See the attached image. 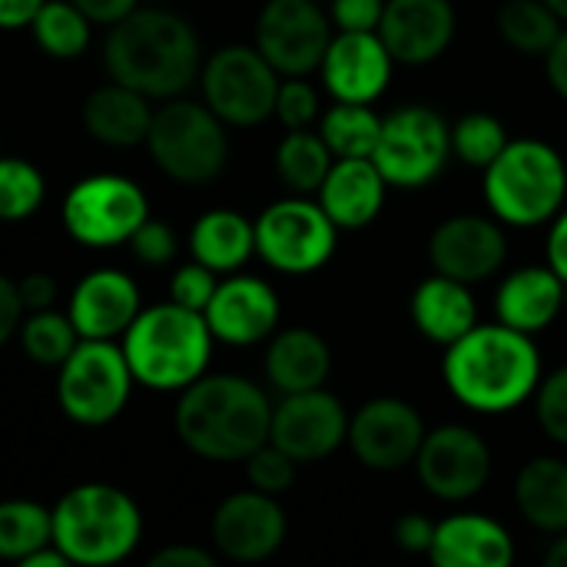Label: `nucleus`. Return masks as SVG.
<instances>
[{
    "label": "nucleus",
    "instance_id": "c85d7f7f",
    "mask_svg": "<svg viewBox=\"0 0 567 567\" xmlns=\"http://www.w3.org/2000/svg\"><path fill=\"white\" fill-rule=\"evenodd\" d=\"M515 505L528 525L545 535L567 532V462L542 455L532 458L515 482Z\"/></svg>",
    "mask_w": 567,
    "mask_h": 567
},
{
    "label": "nucleus",
    "instance_id": "a878e982",
    "mask_svg": "<svg viewBox=\"0 0 567 567\" xmlns=\"http://www.w3.org/2000/svg\"><path fill=\"white\" fill-rule=\"evenodd\" d=\"M567 282L551 269V266H528V269H518L512 272L502 289H498V299H495V312H498V322L518 329V332H545L561 306H565Z\"/></svg>",
    "mask_w": 567,
    "mask_h": 567
},
{
    "label": "nucleus",
    "instance_id": "7c9ffc66",
    "mask_svg": "<svg viewBox=\"0 0 567 567\" xmlns=\"http://www.w3.org/2000/svg\"><path fill=\"white\" fill-rule=\"evenodd\" d=\"M332 166H336V153L329 150L322 133H312V130H289L276 150L279 179L296 193L322 189Z\"/></svg>",
    "mask_w": 567,
    "mask_h": 567
},
{
    "label": "nucleus",
    "instance_id": "c03bdc74",
    "mask_svg": "<svg viewBox=\"0 0 567 567\" xmlns=\"http://www.w3.org/2000/svg\"><path fill=\"white\" fill-rule=\"evenodd\" d=\"M389 0H332V23L339 30H379Z\"/></svg>",
    "mask_w": 567,
    "mask_h": 567
},
{
    "label": "nucleus",
    "instance_id": "1a4fd4ad",
    "mask_svg": "<svg viewBox=\"0 0 567 567\" xmlns=\"http://www.w3.org/2000/svg\"><path fill=\"white\" fill-rule=\"evenodd\" d=\"M203 103L226 126H259L276 113L282 73L259 53V47H223L199 73Z\"/></svg>",
    "mask_w": 567,
    "mask_h": 567
},
{
    "label": "nucleus",
    "instance_id": "5701e85b",
    "mask_svg": "<svg viewBox=\"0 0 567 567\" xmlns=\"http://www.w3.org/2000/svg\"><path fill=\"white\" fill-rule=\"evenodd\" d=\"M385 189L389 179L382 176L379 163L372 156H352L336 159L319 189V203L339 229H365L382 213Z\"/></svg>",
    "mask_w": 567,
    "mask_h": 567
},
{
    "label": "nucleus",
    "instance_id": "37998d69",
    "mask_svg": "<svg viewBox=\"0 0 567 567\" xmlns=\"http://www.w3.org/2000/svg\"><path fill=\"white\" fill-rule=\"evenodd\" d=\"M130 249H133V256H136L143 266H166V262L176 259L179 239H176V233H173L169 223H163V219H146V223L133 233Z\"/></svg>",
    "mask_w": 567,
    "mask_h": 567
},
{
    "label": "nucleus",
    "instance_id": "5fc2aeb1",
    "mask_svg": "<svg viewBox=\"0 0 567 567\" xmlns=\"http://www.w3.org/2000/svg\"><path fill=\"white\" fill-rule=\"evenodd\" d=\"M73 561L56 548V545H47V548H40V551H33V555H27L20 567H70Z\"/></svg>",
    "mask_w": 567,
    "mask_h": 567
},
{
    "label": "nucleus",
    "instance_id": "7ed1b4c3",
    "mask_svg": "<svg viewBox=\"0 0 567 567\" xmlns=\"http://www.w3.org/2000/svg\"><path fill=\"white\" fill-rule=\"evenodd\" d=\"M173 429L206 462H246L272 435V405L243 375H203L183 389Z\"/></svg>",
    "mask_w": 567,
    "mask_h": 567
},
{
    "label": "nucleus",
    "instance_id": "c9c22d12",
    "mask_svg": "<svg viewBox=\"0 0 567 567\" xmlns=\"http://www.w3.org/2000/svg\"><path fill=\"white\" fill-rule=\"evenodd\" d=\"M90 23L93 20L73 0H47L30 27L43 53L70 60L90 47Z\"/></svg>",
    "mask_w": 567,
    "mask_h": 567
},
{
    "label": "nucleus",
    "instance_id": "9d476101",
    "mask_svg": "<svg viewBox=\"0 0 567 567\" xmlns=\"http://www.w3.org/2000/svg\"><path fill=\"white\" fill-rule=\"evenodd\" d=\"M452 153V126L445 116L432 106L409 103L382 120V136L372 159L389 186L419 189L442 176Z\"/></svg>",
    "mask_w": 567,
    "mask_h": 567
},
{
    "label": "nucleus",
    "instance_id": "a19ab883",
    "mask_svg": "<svg viewBox=\"0 0 567 567\" xmlns=\"http://www.w3.org/2000/svg\"><path fill=\"white\" fill-rule=\"evenodd\" d=\"M276 116L286 130H309L319 120V93L306 76H282Z\"/></svg>",
    "mask_w": 567,
    "mask_h": 567
},
{
    "label": "nucleus",
    "instance_id": "72a5a7b5",
    "mask_svg": "<svg viewBox=\"0 0 567 567\" xmlns=\"http://www.w3.org/2000/svg\"><path fill=\"white\" fill-rule=\"evenodd\" d=\"M17 339H20V349L27 352V359L37 365H47V369H60L73 355V349L83 342L70 312H53V309L27 312Z\"/></svg>",
    "mask_w": 567,
    "mask_h": 567
},
{
    "label": "nucleus",
    "instance_id": "6e6d98bb",
    "mask_svg": "<svg viewBox=\"0 0 567 567\" xmlns=\"http://www.w3.org/2000/svg\"><path fill=\"white\" fill-rule=\"evenodd\" d=\"M545 565H548V567H567V532L555 535V542L548 545Z\"/></svg>",
    "mask_w": 567,
    "mask_h": 567
},
{
    "label": "nucleus",
    "instance_id": "412c9836",
    "mask_svg": "<svg viewBox=\"0 0 567 567\" xmlns=\"http://www.w3.org/2000/svg\"><path fill=\"white\" fill-rule=\"evenodd\" d=\"M203 316L219 342L256 346L266 342L279 326V296L262 279L233 276L216 286V296Z\"/></svg>",
    "mask_w": 567,
    "mask_h": 567
},
{
    "label": "nucleus",
    "instance_id": "4c0bfd02",
    "mask_svg": "<svg viewBox=\"0 0 567 567\" xmlns=\"http://www.w3.org/2000/svg\"><path fill=\"white\" fill-rule=\"evenodd\" d=\"M43 176L33 163L7 156L0 163V216L7 223H20L33 216L43 203Z\"/></svg>",
    "mask_w": 567,
    "mask_h": 567
},
{
    "label": "nucleus",
    "instance_id": "dca6fc26",
    "mask_svg": "<svg viewBox=\"0 0 567 567\" xmlns=\"http://www.w3.org/2000/svg\"><path fill=\"white\" fill-rule=\"evenodd\" d=\"M349 415L342 402L326 389H309L296 395H282L272 409V435L282 452H289L299 465L329 458L349 439Z\"/></svg>",
    "mask_w": 567,
    "mask_h": 567
},
{
    "label": "nucleus",
    "instance_id": "bb28decb",
    "mask_svg": "<svg viewBox=\"0 0 567 567\" xmlns=\"http://www.w3.org/2000/svg\"><path fill=\"white\" fill-rule=\"evenodd\" d=\"M412 322L435 346H455L478 326V309L468 282L435 272L412 292Z\"/></svg>",
    "mask_w": 567,
    "mask_h": 567
},
{
    "label": "nucleus",
    "instance_id": "58836bf2",
    "mask_svg": "<svg viewBox=\"0 0 567 567\" xmlns=\"http://www.w3.org/2000/svg\"><path fill=\"white\" fill-rule=\"evenodd\" d=\"M296 458L289 452H282L276 442H266L262 449H256L249 458H246V475H249V485L266 492V495H286L292 485H296Z\"/></svg>",
    "mask_w": 567,
    "mask_h": 567
},
{
    "label": "nucleus",
    "instance_id": "9b49d317",
    "mask_svg": "<svg viewBox=\"0 0 567 567\" xmlns=\"http://www.w3.org/2000/svg\"><path fill=\"white\" fill-rule=\"evenodd\" d=\"M336 239L339 226L322 203H309L302 196L279 199L256 219V256L289 276L322 269L336 252Z\"/></svg>",
    "mask_w": 567,
    "mask_h": 567
},
{
    "label": "nucleus",
    "instance_id": "8fccbe9b",
    "mask_svg": "<svg viewBox=\"0 0 567 567\" xmlns=\"http://www.w3.org/2000/svg\"><path fill=\"white\" fill-rule=\"evenodd\" d=\"M93 23H103V27H113L120 23L123 17H130L136 10L140 0H73Z\"/></svg>",
    "mask_w": 567,
    "mask_h": 567
},
{
    "label": "nucleus",
    "instance_id": "de8ad7c7",
    "mask_svg": "<svg viewBox=\"0 0 567 567\" xmlns=\"http://www.w3.org/2000/svg\"><path fill=\"white\" fill-rule=\"evenodd\" d=\"M17 286H20V296H23L27 312L53 309V302H56V282L47 272H27Z\"/></svg>",
    "mask_w": 567,
    "mask_h": 567
},
{
    "label": "nucleus",
    "instance_id": "09e8293b",
    "mask_svg": "<svg viewBox=\"0 0 567 567\" xmlns=\"http://www.w3.org/2000/svg\"><path fill=\"white\" fill-rule=\"evenodd\" d=\"M150 567H216L213 555L193 545H169L150 558Z\"/></svg>",
    "mask_w": 567,
    "mask_h": 567
},
{
    "label": "nucleus",
    "instance_id": "f704fd0d",
    "mask_svg": "<svg viewBox=\"0 0 567 567\" xmlns=\"http://www.w3.org/2000/svg\"><path fill=\"white\" fill-rule=\"evenodd\" d=\"M47 545H53V512L27 498L0 505V555L7 561L20 565Z\"/></svg>",
    "mask_w": 567,
    "mask_h": 567
},
{
    "label": "nucleus",
    "instance_id": "aec40b11",
    "mask_svg": "<svg viewBox=\"0 0 567 567\" xmlns=\"http://www.w3.org/2000/svg\"><path fill=\"white\" fill-rule=\"evenodd\" d=\"M379 33L395 63L425 66L452 47L455 7L452 0H389Z\"/></svg>",
    "mask_w": 567,
    "mask_h": 567
},
{
    "label": "nucleus",
    "instance_id": "ddd939ff",
    "mask_svg": "<svg viewBox=\"0 0 567 567\" xmlns=\"http://www.w3.org/2000/svg\"><path fill=\"white\" fill-rule=\"evenodd\" d=\"M332 43V17L319 0H269L256 17V47L282 76L322 70Z\"/></svg>",
    "mask_w": 567,
    "mask_h": 567
},
{
    "label": "nucleus",
    "instance_id": "b1692460",
    "mask_svg": "<svg viewBox=\"0 0 567 567\" xmlns=\"http://www.w3.org/2000/svg\"><path fill=\"white\" fill-rule=\"evenodd\" d=\"M153 116L156 113L150 110V96L116 80H110L106 86H96L83 100L86 133L110 150H130L140 143L146 146Z\"/></svg>",
    "mask_w": 567,
    "mask_h": 567
},
{
    "label": "nucleus",
    "instance_id": "13d9d810",
    "mask_svg": "<svg viewBox=\"0 0 567 567\" xmlns=\"http://www.w3.org/2000/svg\"><path fill=\"white\" fill-rule=\"evenodd\" d=\"M319 3H322V0H319Z\"/></svg>",
    "mask_w": 567,
    "mask_h": 567
},
{
    "label": "nucleus",
    "instance_id": "473e14b6",
    "mask_svg": "<svg viewBox=\"0 0 567 567\" xmlns=\"http://www.w3.org/2000/svg\"><path fill=\"white\" fill-rule=\"evenodd\" d=\"M382 120L372 113V103H339L322 116L319 133L336 153V159H352V156H375L379 136H382Z\"/></svg>",
    "mask_w": 567,
    "mask_h": 567
},
{
    "label": "nucleus",
    "instance_id": "393cba45",
    "mask_svg": "<svg viewBox=\"0 0 567 567\" xmlns=\"http://www.w3.org/2000/svg\"><path fill=\"white\" fill-rule=\"evenodd\" d=\"M429 558L439 567H512L515 542L488 515H452L439 525Z\"/></svg>",
    "mask_w": 567,
    "mask_h": 567
},
{
    "label": "nucleus",
    "instance_id": "f8f14e48",
    "mask_svg": "<svg viewBox=\"0 0 567 567\" xmlns=\"http://www.w3.org/2000/svg\"><path fill=\"white\" fill-rule=\"evenodd\" d=\"M150 219L146 193L126 176H86L63 199V226L83 246H120Z\"/></svg>",
    "mask_w": 567,
    "mask_h": 567
},
{
    "label": "nucleus",
    "instance_id": "a211bd4d",
    "mask_svg": "<svg viewBox=\"0 0 567 567\" xmlns=\"http://www.w3.org/2000/svg\"><path fill=\"white\" fill-rule=\"evenodd\" d=\"M508 256L505 229L475 213H462L445 219L429 239V262L435 272L458 279V282H485L492 279Z\"/></svg>",
    "mask_w": 567,
    "mask_h": 567
},
{
    "label": "nucleus",
    "instance_id": "2eb2a0df",
    "mask_svg": "<svg viewBox=\"0 0 567 567\" xmlns=\"http://www.w3.org/2000/svg\"><path fill=\"white\" fill-rule=\"evenodd\" d=\"M425 422L415 405L402 399H372L349 422L352 455L372 472H399L415 465L425 442Z\"/></svg>",
    "mask_w": 567,
    "mask_h": 567
},
{
    "label": "nucleus",
    "instance_id": "603ef678",
    "mask_svg": "<svg viewBox=\"0 0 567 567\" xmlns=\"http://www.w3.org/2000/svg\"><path fill=\"white\" fill-rule=\"evenodd\" d=\"M47 0H0V23L7 30H17V27H27L33 23V17L40 13Z\"/></svg>",
    "mask_w": 567,
    "mask_h": 567
},
{
    "label": "nucleus",
    "instance_id": "c756f323",
    "mask_svg": "<svg viewBox=\"0 0 567 567\" xmlns=\"http://www.w3.org/2000/svg\"><path fill=\"white\" fill-rule=\"evenodd\" d=\"M189 249L213 272H236L256 252V223L236 209H209L193 223Z\"/></svg>",
    "mask_w": 567,
    "mask_h": 567
},
{
    "label": "nucleus",
    "instance_id": "6ab92c4d",
    "mask_svg": "<svg viewBox=\"0 0 567 567\" xmlns=\"http://www.w3.org/2000/svg\"><path fill=\"white\" fill-rule=\"evenodd\" d=\"M395 56L379 30H339L322 60V83L339 103H375L392 80Z\"/></svg>",
    "mask_w": 567,
    "mask_h": 567
},
{
    "label": "nucleus",
    "instance_id": "4be33fe9",
    "mask_svg": "<svg viewBox=\"0 0 567 567\" xmlns=\"http://www.w3.org/2000/svg\"><path fill=\"white\" fill-rule=\"evenodd\" d=\"M80 339H116L136 322L140 289L120 269H96L83 276L66 306Z\"/></svg>",
    "mask_w": 567,
    "mask_h": 567
},
{
    "label": "nucleus",
    "instance_id": "4468645a",
    "mask_svg": "<svg viewBox=\"0 0 567 567\" xmlns=\"http://www.w3.org/2000/svg\"><path fill=\"white\" fill-rule=\"evenodd\" d=\"M415 472L439 502H468L492 478V452L468 425H442L425 435Z\"/></svg>",
    "mask_w": 567,
    "mask_h": 567
},
{
    "label": "nucleus",
    "instance_id": "864d4df0",
    "mask_svg": "<svg viewBox=\"0 0 567 567\" xmlns=\"http://www.w3.org/2000/svg\"><path fill=\"white\" fill-rule=\"evenodd\" d=\"M548 266L567 282V209L548 233Z\"/></svg>",
    "mask_w": 567,
    "mask_h": 567
},
{
    "label": "nucleus",
    "instance_id": "2f4dec72",
    "mask_svg": "<svg viewBox=\"0 0 567 567\" xmlns=\"http://www.w3.org/2000/svg\"><path fill=\"white\" fill-rule=\"evenodd\" d=\"M498 37L518 53H548L561 37V17L545 0H505L498 10Z\"/></svg>",
    "mask_w": 567,
    "mask_h": 567
},
{
    "label": "nucleus",
    "instance_id": "f03ea898",
    "mask_svg": "<svg viewBox=\"0 0 567 567\" xmlns=\"http://www.w3.org/2000/svg\"><path fill=\"white\" fill-rule=\"evenodd\" d=\"M442 375L449 392L482 415H502L528 402L542 385V355L528 332L505 322L475 326L449 346Z\"/></svg>",
    "mask_w": 567,
    "mask_h": 567
},
{
    "label": "nucleus",
    "instance_id": "0eeeda50",
    "mask_svg": "<svg viewBox=\"0 0 567 567\" xmlns=\"http://www.w3.org/2000/svg\"><path fill=\"white\" fill-rule=\"evenodd\" d=\"M146 150L169 179L186 186L213 183L229 163L226 123L206 103L183 96H173L156 110Z\"/></svg>",
    "mask_w": 567,
    "mask_h": 567
},
{
    "label": "nucleus",
    "instance_id": "3c124183",
    "mask_svg": "<svg viewBox=\"0 0 567 567\" xmlns=\"http://www.w3.org/2000/svg\"><path fill=\"white\" fill-rule=\"evenodd\" d=\"M545 73H548L551 90L567 100V30H561L558 43L545 53Z\"/></svg>",
    "mask_w": 567,
    "mask_h": 567
},
{
    "label": "nucleus",
    "instance_id": "4d7b16f0",
    "mask_svg": "<svg viewBox=\"0 0 567 567\" xmlns=\"http://www.w3.org/2000/svg\"><path fill=\"white\" fill-rule=\"evenodd\" d=\"M545 3H548V7H551V10H555V13H558V17L567 23V0H545Z\"/></svg>",
    "mask_w": 567,
    "mask_h": 567
},
{
    "label": "nucleus",
    "instance_id": "a18cd8bd",
    "mask_svg": "<svg viewBox=\"0 0 567 567\" xmlns=\"http://www.w3.org/2000/svg\"><path fill=\"white\" fill-rule=\"evenodd\" d=\"M435 532H439V525H432V522H429L425 515H419V512H409V515H402V518L395 522L392 538H395V545H399L402 551H409V555H429L432 545H435Z\"/></svg>",
    "mask_w": 567,
    "mask_h": 567
},
{
    "label": "nucleus",
    "instance_id": "6e6552de",
    "mask_svg": "<svg viewBox=\"0 0 567 567\" xmlns=\"http://www.w3.org/2000/svg\"><path fill=\"white\" fill-rule=\"evenodd\" d=\"M133 382L123 346H113V339H83L60 365L56 399L70 422L100 429L126 409Z\"/></svg>",
    "mask_w": 567,
    "mask_h": 567
},
{
    "label": "nucleus",
    "instance_id": "39448f33",
    "mask_svg": "<svg viewBox=\"0 0 567 567\" xmlns=\"http://www.w3.org/2000/svg\"><path fill=\"white\" fill-rule=\"evenodd\" d=\"M143 538V515L136 502L103 482L70 488L53 508V545L83 567L123 561Z\"/></svg>",
    "mask_w": 567,
    "mask_h": 567
},
{
    "label": "nucleus",
    "instance_id": "ea45409f",
    "mask_svg": "<svg viewBox=\"0 0 567 567\" xmlns=\"http://www.w3.org/2000/svg\"><path fill=\"white\" fill-rule=\"evenodd\" d=\"M535 412L545 435L567 449V365L542 379L535 392Z\"/></svg>",
    "mask_w": 567,
    "mask_h": 567
},
{
    "label": "nucleus",
    "instance_id": "f3484780",
    "mask_svg": "<svg viewBox=\"0 0 567 567\" xmlns=\"http://www.w3.org/2000/svg\"><path fill=\"white\" fill-rule=\"evenodd\" d=\"M213 545L223 558L239 565H256L272 558L286 542V512L276 495L259 488L229 495L213 512Z\"/></svg>",
    "mask_w": 567,
    "mask_h": 567
},
{
    "label": "nucleus",
    "instance_id": "423d86ee",
    "mask_svg": "<svg viewBox=\"0 0 567 567\" xmlns=\"http://www.w3.org/2000/svg\"><path fill=\"white\" fill-rule=\"evenodd\" d=\"M565 196V159L545 140H512L485 169V199L498 223L542 226L561 213Z\"/></svg>",
    "mask_w": 567,
    "mask_h": 567
},
{
    "label": "nucleus",
    "instance_id": "79ce46f5",
    "mask_svg": "<svg viewBox=\"0 0 567 567\" xmlns=\"http://www.w3.org/2000/svg\"><path fill=\"white\" fill-rule=\"evenodd\" d=\"M216 272L203 262H189V266H179L169 279V299L176 306H186L193 312H206V306L213 302L216 296Z\"/></svg>",
    "mask_w": 567,
    "mask_h": 567
},
{
    "label": "nucleus",
    "instance_id": "f257e3e1",
    "mask_svg": "<svg viewBox=\"0 0 567 567\" xmlns=\"http://www.w3.org/2000/svg\"><path fill=\"white\" fill-rule=\"evenodd\" d=\"M103 63L110 80L146 93L150 100H173L203 73L206 60L186 17L136 7L110 27Z\"/></svg>",
    "mask_w": 567,
    "mask_h": 567
},
{
    "label": "nucleus",
    "instance_id": "cd10ccee",
    "mask_svg": "<svg viewBox=\"0 0 567 567\" xmlns=\"http://www.w3.org/2000/svg\"><path fill=\"white\" fill-rule=\"evenodd\" d=\"M332 372V352L322 336L312 329H286L272 336L266 349V379L276 392L296 395L309 389H322Z\"/></svg>",
    "mask_w": 567,
    "mask_h": 567
},
{
    "label": "nucleus",
    "instance_id": "20e7f679",
    "mask_svg": "<svg viewBox=\"0 0 567 567\" xmlns=\"http://www.w3.org/2000/svg\"><path fill=\"white\" fill-rule=\"evenodd\" d=\"M213 329L203 312L176 306L173 299L143 309L123 336V352L133 379L153 392H183L206 375Z\"/></svg>",
    "mask_w": 567,
    "mask_h": 567
},
{
    "label": "nucleus",
    "instance_id": "e433bc0d",
    "mask_svg": "<svg viewBox=\"0 0 567 567\" xmlns=\"http://www.w3.org/2000/svg\"><path fill=\"white\" fill-rule=\"evenodd\" d=\"M508 133L505 123L492 113H465L455 126H452V150L465 166L475 169H488L508 146Z\"/></svg>",
    "mask_w": 567,
    "mask_h": 567
},
{
    "label": "nucleus",
    "instance_id": "49530a36",
    "mask_svg": "<svg viewBox=\"0 0 567 567\" xmlns=\"http://www.w3.org/2000/svg\"><path fill=\"white\" fill-rule=\"evenodd\" d=\"M23 296H20V286L7 276H0V342H10L20 326H23Z\"/></svg>",
    "mask_w": 567,
    "mask_h": 567
}]
</instances>
